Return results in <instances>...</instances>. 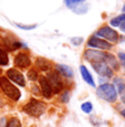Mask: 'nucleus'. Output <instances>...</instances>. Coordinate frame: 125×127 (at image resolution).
Masks as SVG:
<instances>
[{
    "instance_id": "a878e982",
    "label": "nucleus",
    "mask_w": 125,
    "mask_h": 127,
    "mask_svg": "<svg viewBox=\"0 0 125 127\" xmlns=\"http://www.w3.org/2000/svg\"><path fill=\"white\" fill-rule=\"evenodd\" d=\"M119 58L121 59L122 61H125V53L123 52H121V53H119Z\"/></svg>"
},
{
    "instance_id": "ddd939ff",
    "label": "nucleus",
    "mask_w": 125,
    "mask_h": 127,
    "mask_svg": "<svg viewBox=\"0 0 125 127\" xmlns=\"http://www.w3.org/2000/svg\"><path fill=\"white\" fill-rule=\"evenodd\" d=\"M80 72H81V75H82L83 80H84L87 84L91 85V86L95 87V83H94V81H93V77H92L91 73L87 71V69L84 66V65H81L80 66Z\"/></svg>"
},
{
    "instance_id": "aec40b11",
    "label": "nucleus",
    "mask_w": 125,
    "mask_h": 127,
    "mask_svg": "<svg viewBox=\"0 0 125 127\" xmlns=\"http://www.w3.org/2000/svg\"><path fill=\"white\" fill-rule=\"evenodd\" d=\"M85 0H65V4L69 7L70 9H73L75 6H78V4L80 3H83Z\"/></svg>"
},
{
    "instance_id": "4be33fe9",
    "label": "nucleus",
    "mask_w": 125,
    "mask_h": 127,
    "mask_svg": "<svg viewBox=\"0 0 125 127\" xmlns=\"http://www.w3.org/2000/svg\"><path fill=\"white\" fill-rule=\"evenodd\" d=\"M28 79L30 81H36L38 79V73H37L36 70H30L28 72Z\"/></svg>"
},
{
    "instance_id": "6e6552de",
    "label": "nucleus",
    "mask_w": 125,
    "mask_h": 127,
    "mask_svg": "<svg viewBox=\"0 0 125 127\" xmlns=\"http://www.w3.org/2000/svg\"><path fill=\"white\" fill-rule=\"evenodd\" d=\"M7 76H8V80L14 82L16 84L20 85V86H26V80H24V76L22 75V73L19 72L18 70L16 69H10L7 72Z\"/></svg>"
},
{
    "instance_id": "7ed1b4c3",
    "label": "nucleus",
    "mask_w": 125,
    "mask_h": 127,
    "mask_svg": "<svg viewBox=\"0 0 125 127\" xmlns=\"http://www.w3.org/2000/svg\"><path fill=\"white\" fill-rule=\"evenodd\" d=\"M23 111L27 114L34 117H38L40 115H42L45 111V106L42 102H39L37 99H31L26 106L23 107Z\"/></svg>"
},
{
    "instance_id": "1a4fd4ad",
    "label": "nucleus",
    "mask_w": 125,
    "mask_h": 127,
    "mask_svg": "<svg viewBox=\"0 0 125 127\" xmlns=\"http://www.w3.org/2000/svg\"><path fill=\"white\" fill-rule=\"evenodd\" d=\"M87 44H89V46H92V48L102 49V50H110L112 48V45L107 41L100 39L99 36H92L91 39H89Z\"/></svg>"
},
{
    "instance_id": "f257e3e1",
    "label": "nucleus",
    "mask_w": 125,
    "mask_h": 127,
    "mask_svg": "<svg viewBox=\"0 0 125 127\" xmlns=\"http://www.w3.org/2000/svg\"><path fill=\"white\" fill-rule=\"evenodd\" d=\"M96 94L100 98L104 99L110 103H114L117 98V92L115 90V87L112 84L105 83L99 86V89L96 90Z\"/></svg>"
},
{
    "instance_id": "bb28decb",
    "label": "nucleus",
    "mask_w": 125,
    "mask_h": 127,
    "mask_svg": "<svg viewBox=\"0 0 125 127\" xmlns=\"http://www.w3.org/2000/svg\"><path fill=\"white\" fill-rule=\"evenodd\" d=\"M120 28H121V30L123 31V32H125V21L120 24Z\"/></svg>"
},
{
    "instance_id": "39448f33",
    "label": "nucleus",
    "mask_w": 125,
    "mask_h": 127,
    "mask_svg": "<svg viewBox=\"0 0 125 127\" xmlns=\"http://www.w3.org/2000/svg\"><path fill=\"white\" fill-rule=\"evenodd\" d=\"M46 80H48L49 84H50V87L53 93L57 94V93L62 91L63 84H62V81H61V77L59 76V74L57 72H50L48 74Z\"/></svg>"
},
{
    "instance_id": "2f4dec72",
    "label": "nucleus",
    "mask_w": 125,
    "mask_h": 127,
    "mask_svg": "<svg viewBox=\"0 0 125 127\" xmlns=\"http://www.w3.org/2000/svg\"><path fill=\"white\" fill-rule=\"evenodd\" d=\"M0 73H1V71H0Z\"/></svg>"
},
{
    "instance_id": "9b49d317",
    "label": "nucleus",
    "mask_w": 125,
    "mask_h": 127,
    "mask_svg": "<svg viewBox=\"0 0 125 127\" xmlns=\"http://www.w3.org/2000/svg\"><path fill=\"white\" fill-rule=\"evenodd\" d=\"M39 81H40V86H41V91H42L43 96L46 97V98H51V96H52L53 92H52V90H51L50 84H49V82H48V80H46V77L41 76Z\"/></svg>"
},
{
    "instance_id": "dca6fc26",
    "label": "nucleus",
    "mask_w": 125,
    "mask_h": 127,
    "mask_svg": "<svg viewBox=\"0 0 125 127\" xmlns=\"http://www.w3.org/2000/svg\"><path fill=\"white\" fill-rule=\"evenodd\" d=\"M125 21V13L124 14H121V16L116 17V18H113L111 19V21H110V24L113 27H120V24L122 22H124Z\"/></svg>"
},
{
    "instance_id": "7c9ffc66",
    "label": "nucleus",
    "mask_w": 125,
    "mask_h": 127,
    "mask_svg": "<svg viewBox=\"0 0 125 127\" xmlns=\"http://www.w3.org/2000/svg\"><path fill=\"white\" fill-rule=\"evenodd\" d=\"M123 65H124V67H125V61H123Z\"/></svg>"
},
{
    "instance_id": "423d86ee",
    "label": "nucleus",
    "mask_w": 125,
    "mask_h": 127,
    "mask_svg": "<svg viewBox=\"0 0 125 127\" xmlns=\"http://www.w3.org/2000/svg\"><path fill=\"white\" fill-rule=\"evenodd\" d=\"M105 54L106 53L101 52V51L96 50H86L84 53L85 60L90 61L91 63H97V62H104Z\"/></svg>"
},
{
    "instance_id": "6ab92c4d",
    "label": "nucleus",
    "mask_w": 125,
    "mask_h": 127,
    "mask_svg": "<svg viewBox=\"0 0 125 127\" xmlns=\"http://www.w3.org/2000/svg\"><path fill=\"white\" fill-rule=\"evenodd\" d=\"M81 109H82L84 113L90 114L92 112V109H93L92 103H91V102H85V103H83L82 105H81Z\"/></svg>"
},
{
    "instance_id": "0eeeda50",
    "label": "nucleus",
    "mask_w": 125,
    "mask_h": 127,
    "mask_svg": "<svg viewBox=\"0 0 125 127\" xmlns=\"http://www.w3.org/2000/svg\"><path fill=\"white\" fill-rule=\"evenodd\" d=\"M93 69L96 71L100 75L105 77H112L113 76V71L106 64L105 62H97V63H92Z\"/></svg>"
},
{
    "instance_id": "c756f323",
    "label": "nucleus",
    "mask_w": 125,
    "mask_h": 127,
    "mask_svg": "<svg viewBox=\"0 0 125 127\" xmlns=\"http://www.w3.org/2000/svg\"><path fill=\"white\" fill-rule=\"evenodd\" d=\"M123 11L125 12V4H124V7H123Z\"/></svg>"
},
{
    "instance_id": "f3484780",
    "label": "nucleus",
    "mask_w": 125,
    "mask_h": 127,
    "mask_svg": "<svg viewBox=\"0 0 125 127\" xmlns=\"http://www.w3.org/2000/svg\"><path fill=\"white\" fill-rule=\"evenodd\" d=\"M114 85L115 86H116V92L117 93H120V94H122V93L124 92V90H125V84L123 83V81H122L121 79H119V77H117V79H115L114 80Z\"/></svg>"
},
{
    "instance_id": "5701e85b",
    "label": "nucleus",
    "mask_w": 125,
    "mask_h": 127,
    "mask_svg": "<svg viewBox=\"0 0 125 127\" xmlns=\"http://www.w3.org/2000/svg\"><path fill=\"white\" fill-rule=\"evenodd\" d=\"M16 26L20 29H23V30H32L37 27V24H32V26H23L21 23H16Z\"/></svg>"
},
{
    "instance_id": "c85d7f7f",
    "label": "nucleus",
    "mask_w": 125,
    "mask_h": 127,
    "mask_svg": "<svg viewBox=\"0 0 125 127\" xmlns=\"http://www.w3.org/2000/svg\"><path fill=\"white\" fill-rule=\"evenodd\" d=\"M122 115H123V116L125 117V109H124V111H122Z\"/></svg>"
},
{
    "instance_id": "9d476101",
    "label": "nucleus",
    "mask_w": 125,
    "mask_h": 127,
    "mask_svg": "<svg viewBox=\"0 0 125 127\" xmlns=\"http://www.w3.org/2000/svg\"><path fill=\"white\" fill-rule=\"evenodd\" d=\"M14 64H16V66L20 67V69H27L31 64L30 58L26 53H19L14 58Z\"/></svg>"
},
{
    "instance_id": "a211bd4d",
    "label": "nucleus",
    "mask_w": 125,
    "mask_h": 127,
    "mask_svg": "<svg viewBox=\"0 0 125 127\" xmlns=\"http://www.w3.org/2000/svg\"><path fill=\"white\" fill-rule=\"evenodd\" d=\"M8 62H9L8 54L6 53V51L0 48V65H7Z\"/></svg>"
},
{
    "instance_id": "412c9836",
    "label": "nucleus",
    "mask_w": 125,
    "mask_h": 127,
    "mask_svg": "<svg viewBox=\"0 0 125 127\" xmlns=\"http://www.w3.org/2000/svg\"><path fill=\"white\" fill-rule=\"evenodd\" d=\"M7 127H21L20 121L17 117H12V118H10V121L8 122V124H7Z\"/></svg>"
},
{
    "instance_id": "20e7f679",
    "label": "nucleus",
    "mask_w": 125,
    "mask_h": 127,
    "mask_svg": "<svg viewBox=\"0 0 125 127\" xmlns=\"http://www.w3.org/2000/svg\"><path fill=\"white\" fill-rule=\"evenodd\" d=\"M96 34L99 38H103L105 41H110V42L116 43L119 41V34L115 30H113L110 27H102L99 31L96 32Z\"/></svg>"
},
{
    "instance_id": "2eb2a0df",
    "label": "nucleus",
    "mask_w": 125,
    "mask_h": 127,
    "mask_svg": "<svg viewBox=\"0 0 125 127\" xmlns=\"http://www.w3.org/2000/svg\"><path fill=\"white\" fill-rule=\"evenodd\" d=\"M37 65H38L39 69L42 71H48L50 69V63L44 59H38L37 60Z\"/></svg>"
},
{
    "instance_id": "cd10ccee",
    "label": "nucleus",
    "mask_w": 125,
    "mask_h": 127,
    "mask_svg": "<svg viewBox=\"0 0 125 127\" xmlns=\"http://www.w3.org/2000/svg\"><path fill=\"white\" fill-rule=\"evenodd\" d=\"M122 102L125 104V94H123V96H122Z\"/></svg>"
},
{
    "instance_id": "f8f14e48",
    "label": "nucleus",
    "mask_w": 125,
    "mask_h": 127,
    "mask_svg": "<svg viewBox=\"0 0 125 127\" xmlns=\"http://www.w3.org/2000/svg\"><path fill=\"white\" fill-rule=\"evenodd\" d=\"M55 69H57V73L61 74L62 76L67 77V79H71V77L73 76L72 69L65 64H57L55 65Z\"/></svg>"
},
{
    "instance_id": "393cba45",
    "label": "nucleus",
    "mask_w": 125,
    "mask_h": 127,
    "mask_svg": "<svg viewBox=\"0 0 125 127\" xmlns=\"http://www.w3.org/2000/svg\"><path fill=\"white\" fill-rule=\"evenodd\" d=\"M71 42H72V44H74V45H80L81 43L83 42V39L82 38H72L71 39Z\"/></svg>"
},
{
    "instance_id": "f03ea898",
    "label": "nucleus",
    "mask_w": 125,
    "mask_h": 127,
    "mask_svg": "<svg viewBox=\"0 0 125 127\" xmlns=\"http://www.w3.org/2000/svg\"><path fill=\"white\" fill-rule=\"evenodd\" d=\"M0 89L2 90V92H3L7 96L10 97L13 101H18L21 97L20 91H19V90L9 81L8 77H6V76L0 77Z\"/></svg>"
},
{
    "instance_id": "b1692460",
    "label": "nucleus",
    "mask_w": 125,
    "mask_h": 127,
    "mask_svg": "<svg viewBox=\"0 0 125 127\" xmlns=\"http://www.w3.org/2000/svg\"><path fill=\"white\" fill-rule=\"evenodd\" d=\"M69 99H70V94H69L68 91H65V92L62 94V96H61V101H62L63 103H68Z\"/></svg>"
},
{
    "instance_id": "4468645a",
    "label": "nucleus",
    "mask_w": 125,
    "mask_h": 127,
    "mask_svg": "<svg viewBox=\"0 0 125 127\" xmlns=\"http://www.w3.org/2000/svg\"><path fill=\"white\" fill-rule=\"evenodd\" d=\"M104 62L106 63L109 66L111 65V66L113 67V69H115V70L119 69V63H117V61H116V58H115L113 54H111V53H106V54H105Z\"/></svg>"
}]
</instances>
